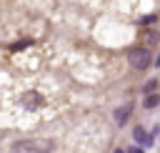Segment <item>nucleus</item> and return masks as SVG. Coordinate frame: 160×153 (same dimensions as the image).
I'll return each instance as SVG.
<instances>
[{"label":"nucleus","instance_id":"423d86ee","mask_svg":"<svg viewBox=\"0 0 160 153\" xmlns=\"http://www.w3.org/2000/svg\"><path fill=\"white\" fill-rule=\"evenodd\" d=\"M158 65H160V55H158Z\"/></svg>","mask_w":160,"mask_h":153},{"label":"nucleus","instance_id":"f257e3e1","mask_svg":"<svg viewBox=\"0 0 160 153\" xmlns=\"http://www.w3.org/2000/svg\"><path fill=\"white\" fill-rule=\"evenodd\" d=\"M128 63H130L135 70H145V68L150 65V53H148L145 48H132V50L128 53Z\"/></svg>","mask_w":160,"mask_h":153},{"label":"nucleus","instance_id":"39448f33","mask_svg":"<svg viewBox=\"0 0 160 153\" xmlns=\"http://www.w3.org/2000/svg\"><path fill=\"white\" fill-rule=\"evenodd\" d=\"M115 118H118V120H120V123H122V120H125V118H128V110H118V113H115Z\"/></svg>","mask_w":160,"mask_h":153},{"label":"nucleus","instance_id":"7ed1b4c3","mask_svg":"<svg viewBox=\"0 0 160 153\" xmlns=\"http://www.w3.org/2000/svg\"><path fill=\"white\" fill-rule=\"evenodd\" d=\"M160 103V95H155V93H148V98H145V108H155Z\"/></svg>","mask_w":160,"mask_h":153},{"label":"nucleus","instance_id":"20e7f679","mask_svg":"<svg viewBox=\"0 0 160 153\" xmlns=\"http://www.w3.org/2000/svg\"><path fill=\"white\" fill-rule=\"evenodd\" d=\"M155 88H158V83H155V80H150V83H148V85H145V93H152V90H155Z\"/></svg>","mask_w":160,"mask_h":153},{"label":"nucleus","instance_id":"f03ea898","mask_svg":"<svg viewBox=\"0 0 160 153\" xmlns=\"http://www.w3.org/2000/svg\"><path fill=\"white\" fill-rule=\"evenodd\" d=\"M132 135H135V140H138V143H142V145H150V135H148V133H145L140 125L132 130Z\"/></svg>","mask_w":160,"mask_h":153}]
</instances>
